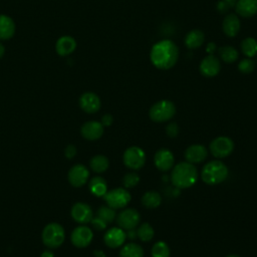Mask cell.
Returning <instances> with one entry per match:
<instances>
[{
	"instance_id": "d6986e66",
	"label": "cell",
	"mask_w": 257,
	"mask_h": 257,
	"mask_svg": "<svg viewBox=\"0 0 257 257\" xmlns=\"http://www.w3.org/2000/svg\"><path fill=\"white\" fill-rule=\"evenodd\" d=\"M235 10L238 15L250 18L257 14V0H238Z\"/></svg>"
},
{
	"instance_id": "f35d334b",
	"label": "cell",
	"mask_w": 257,
	"mask_h": 257,
	"mask_svg": "<svg viewBox=\"0 0 257 257\" xmlns=\"http://www.w3.org/2000/svg\"><path fill=\"white\" fill-rule=\"evenodd\" d=\"M112 116L110 114H104L101 118V124L103 126H109L112 123Z\"/></svg>"
},
{
	"instance_id": "ffe728a7",
	"label": "cell",
	"mask_w": 257,
	"mask_h": 257,
	"mask_svg": "<svg viewBox=\"0 0 257 257\" xmlns=\"http://www.w3.org/2000/svg\"><path fill=\"white\" fill-rule=\"evenodd\" d=\"M223 32L228 37H235L240 30V20L236 14H228L225 16L222 23Z\"/></svg>"
},
{
	"instance_id": "6da1fadb",
	"label": "cell",
	"mask_w": 257,
	"mask_h": 257,
	"mask_svg": "<svg viewBox=\"0 0 257 257\" xmlns=\"http://www.w3.org/2000/svg\"><path fill=\"white\" fill-rule=\"evenodd\" d=\"M150 58L157 68L162 70L170 69L178 61L179 48L172 40H161L152 47Z\"/></svg>"
},
{
	"instance_id": "ac0fdd59",
	"label": "cell",
	"mask_w": 257,
	"mask_h": 257,
	"mask_svg": "<svg viewBox=\"0 0 257 257\" xmlns=\"http://www.w3.org/2000/svg\"><path fill=\"white\" fill-rule=\"evenodd\" d=\"M208 156L207 149L202 145H192L187 148L185 152V158L187 162L191 164H198L203 162Z\"/></svg>"
},
{
	"instance_id": "ba28073f",
	"label": "cell",
	"mask_w": 257,
	"mask_h": 257,
	"mask_svg": "<svg viewBox=\"0 0 257 257\" xmlns=\"http://www.w3.org/2000/svg\"><path fill=\"white\" fill-rule=\"evenodd\" d=\"M234 149L233 141L228 137H218L210 144V151L217 159L228 157Z\"/></svg>"
},
{
	"instance_id": "2e32d148",
	"label": "cell",
	"mask_w": 257,
	"mask_h": 257,
	"mask_svg": "<svg viewBox=\"0 0 257 257\" xmlns=\"http://www.w3.org/2000/svg\"><path fill=\"white\" fill-rule=\"evenodd\" d=\"M126 236L125 232L121 228H110L108 229L103 237V241L109 248H117L124 243Z\"/></svg>"
},
{
	"instance_id": "ab89813d",
	"label": "cell",
	"mask_w": 257,
	"mask_h": 257,
	"mask_svg": "<svg viewBox=\"0 0 257 257\" xmlns=\"http://www.w3.org/2000/svg\"><path fill=\"white\" fill-rule=\"evenodd\" d=\"M125 236H126L128 239H131V240H133V239H136V238L138 237V234H137V229H136V228H134V229H128V230H126Z\"/></svg>"
},
{
	"instance_id": "cb8c5ba5",
	"label": "cell",
	"mask_w": 257,
	"mask_h": 257,
	"mask_svg": "<svg viewBox=\"0 0 257 257\" xmlns=\"http://www.w3.org/2000/svg\"><path fill=\"white\" fill-rule=\"evenodd\" d=\"M89 190L96 197H103L107 192V185L103 178L94 177L89 182Z\"/></svg>"
},
{
	"instance_id": "4316f807",
	"label": "cell",
	"mask_w": 257,
	"mask_h": 257,
	"mask_svg": "<svg viewBox=\"0 0 257 257\" xmlns=\"http://www.w3.org/2000/svg\"><path fill=\"white\" fill-rule=\"evenodd\" d=\"M89 166H90V168L93 172L103 173L107 170V168L109 166V162H108V159L105 156L96 155L90 160Z\"/></svg>"
},
{
	"instance_id": "4dcf8cb0",
	"label": "cell",
	"mask_w": 257,
	"mask_h": 257,
	"mask_svg": "<svg viewBox=\"0 0 257 257\" xmlns=\"http://www.w3.org/2000/svg\"><path fill=\"white\" fill-rule=\"evenodd\" d=\"M152 257H170V248L164 241L156 242L152 247Z\"/></svg>"
},
{
	"instance_id": "4fadbf2b",
	"label": "cell",
	"mask_w": 257,
	"mask_h": 257,
	"mask_svg": "<svg viewBox=\"0 0 257 257\" xmlns=\"http://www.w3.org/2000/svg\"><path fill=\"white\" fill-rule=\"evenodd\" d=\"M221 69L220 60L213 54H209L200 63V72L206 77L216 76Z\"/></svg>"
},
{
	"instance_id": "52a82bcc",
	"label": "cell",
	"mask_w": 257,
	"mask_h": 257,
	"mask_svg": "<svg viewBox=\"0 0 257 257\" xmlns=\"http://www.w3.org/2000/svg\"><path fill=\"white\" fill-rule=\"evenodd\" d=\"M123 163L132 170H139L146 163V154L139 147H130L123 153Z\"/></svg>"
},
{
	"instance_id": "d6a6232c",
	"label": "cell",
	"mask_w": 257,
	"mask_h": 257,
	"mask_svg": "<svg viewBox=\"0 0 257 257\" xmlns=\"http://www.w3.org/2000/svg\"><path fill=\"white\" fill-rule=\"evenodd\" d=\"M139 182H140V176H139V174H137L135 172L125 174L122 179V184L125 189L136 187L139 184Z\"/></svg>"
},
{
	"instance_id": "8d00e7d4",
	"label": "cell",
	"mask_w": 257,
	"mask_h": 257,
	"mask_svg": "<svg viewBox=\"0 0 257 257\" xmlns=\"http://www.w3.org/2000/svg\"><path fill=\"white\" fill-rule=\"evenodd\" d=\"M64 154L67 159H72L76 155V148L73 145H68L64 151Z\"/></svg>"
},
{
	"instance_id": "5bb4252c",
	"label": "cell",
	"mask_w": 257,
	"mask_h": 257,
	"mask_svg": "<svg viewBox=\"0 0 257 257\" xmlns=\"http://www.w3.org/2000/svg\"><path fill=\"white\" fill-rule=\"evenodd\" d=\"M174 155L168 149H160L154 157L155 166L162 172H167L173 168L174 165Z\"/></svg>"
},
{
	"instance_id": "30bf717a",
	"label": "cell",
	"mask_w": 257,
	"mask_h": 257,
	"mask_svg": "<svg viewBox=\"0 0 257 257\" xmlns=\"http://www.w3.org/2000/svg\"><path fill=\"white\" fill-rule=\"evenodd\" d=\"M92 238H93V233L91 229H89L86 226L76 227L70 235V240L72 244L77 248L87 247L92 241Z\"/></svg>"
},
{
	"instance_id": "7a4b0ae2",
	"label": "cell",
	"mask_w": 257,
	"mask_h": 257,
	"mask_svg": "<svg viewBox=\"0 0 257 257\" xmlns=\"http://www.w3.org/2000/svg\"><path fill=\"white\" fill-rule=\"evenodd\" d=\"M198 179V171L194 164L182 162L173 168L171 181L177 189H187L192 187Z\"/></svg>"
},
{
	"instance_id": "f1b7e54d",
	"label": "cell",
	"mask_w": 257,
	"mask_h": 257,
	"mask_svg": "<svg viewBox=\"0 0 257 257\" xmlns=\"http://www.w3.org/2000/svg\"><path fill=\"white\" fill-rule=\"evenodd\" d=\"M241 50L247 57H253L257 54V41L255 38L247 37L241 41Z\"/></svg>"
},
{
	"instance_id": "484cf974",
	"label": "cell",
	"mask_w": 257,
	"mask_h": 257,
	"mask_svg": "<svg viewBox=\"0 0 257 257\" xmlns=\"http://www.w3.org/2000/svg\"><path fill=\"white\" fill-rule=\"evenodd\" d=\"M220 58L226 63H233L238 58V51L231 45H225L218 49Z\"/></svg>"
},
{
	"instance_id": "8fae6325",
	"label": "cell",
	"mask_w": 257,
	"mask_h": 257,
	"mask_svg": "<svg viewBox=\"0 0 257 257\" xmlns=\"http://www.w3.org/2000/svg\"><path fill=\"white\" fill-rule=\"evenodd\" d=\"M89 177V172L87 168L81 164L74 165L70 168L68 172V181L71 186L78 188L83 186Z\"/></svg>"
},
{
	"instance_id": "3957f363",
	"label": "cell",
	"mask_w": 257,
	"mask_h": 257,
	"mask_svg": "<svg viewBox=\"0 0 257 257\" xmlns=\"http://www.w3.org/2000/svg\"><path fill=\"white\" fill-rule=\"evenodd\" d=\"M202 180L208 185H217L224 182L228 177L227 166L218 160L207 163L201 173Z\"/></svg>"
},
{
	"instance_id": "e575fe53",
	"label": "cell",
	"mask_w": 257,
	"mask_h": 257,
	"mask_svg": "<svg viewBox=\"0 0 257 257\" xmlns=\"http://www.w3.org/2000/svg\"><path fill=\"white\" fill-rule=\"evenodd\" d=\"M166 133L170 138L177 137L179 134V125L177 124V122H170L166 126Z\"/></svg>"
},
{
	"instance_id": "7bdbcfd3",
	"label": "cell",
	"mask_w": 257,
	"mask_h": 257,
	"mask_svg": "<svg viewBox=\"0 0 257 257\" xmlns=\"http://www.w3.org/2000/svg\"><path fill=\"white\" fill-rule=\"evenodd\" d=\"M40 257H54V254L51 251H44Z\"/></svg>"
},
{
	"instance_id": "83f0119b",
	"label": "cell",
	"mask_w": 257,
	"mask_h": 257,
	"mask_svg": "<svg viewBox=\"0 0 257 257\" xmlns=\"http://www.w3.org/2000/svg\"><path fill=\"white\" fill-rule=\"evenodd\" d=\"M119 257H144V249L139 244L128 243L121 248Z\"/></svg>"
},
{
	"instance_id": "9c48e42d",
	"label": "cell",
	"mask_w": 257,
	"mask_h": 257,
	"mask_svg": "<svg viewBox=\"0 0 257 257\" xmlns=\"http://www.w3.org/2000/svg\"><path fill=\"white\" fill-rule=\"evenodd\" d=\"M141 220V216L136 209L128 208L122 210L116 217V222L119 228L128 230L136 228Z\"/></svg>"
},
{
	"instance_id": "7402d4cb",
	"label": "cell",
	"mask_w": 257,
	"mask_h": 257,
	"mask_svg": "<svg viewBox=\"0 0 257 257\" xmlns=\"http://www.w3.org/2000/svg\"><path fill=\"white\" fill-rule=\"evenodd\" d=\"M15 32L14 21L7 15L0 14V40L11 38Z\"/></svg>"
},
{
	"instance_id": "ee69618b",
	"label": "cell",
	"mask_w": 257,
	"mask_h": 257,
	"mask_svg": "<svg viewBox=\"0 0 257 257\" xmlns=\"http://www.w3.org/2000/svg\"><path fill=\"white\" fill-rule=\"evenodd\" d=\"M4 53H5V48H4L3 44H2V43H0V59L3 57Z\"/></svg>"
},
{
	"instance_id": "5b68a950",
	"label": "cell",
	"mask_w": 257,
	"mask_h": 257,
	"mask_svg": "<svg viewBox=\"0 0 257 257\" xmlns=\"http://www.w3.org/2000/svg\"><path fill=\"white\" fill-rule=\"evenodd\" d=\"M176 113L175 104L168 99H162L152 105L149 115L156 122H163L171 119Z\"/></svg>"
},
{
	"instance_id": "7c38bea8",
	"label": "cell",
	"mask_w": 257,
	"mask_h": 257,
	"mask_svg": "<svg viewBox=\"0 0 257 257\" xmlns=\"http://www.w3.org/2000/svg\"><path fill=\"white\" fill-rule=\"evenodd\" d=\"M72 219L79 224H86L92 219V210L89 205L82 202L75 203L70 211Z\"/></svg>"
},
{
	"instance_id": "b9f144b4",
	"label": "cell",
	"mask_w": 257,
	"mask_h": 257,
	"mask_svg": "<svg viewBox=\"0 0 257 257\" xmlns=\"http://www.w3.org/2000/svg\"><path fill=\"white\" fill-rule=\"evenodd\" d=\"M222 1H224L230 8H232V7H235L238 0H222Z\"/></svg>"
},
{
	"instance_id": "e0dca14e",
	"label": "cell",
	"mask_w": 257,
	"mask_h": 257,
	"mask_svg": "<svg viewBox=\"0 0 257 257\" xmlns=\"http://www.w3.org/2000/svg\"><path fill=\"white\" fill-rule=\"evenodd\" d=\"M81 136L88 141L98 140L103 134V125L99 121L90 120L82 124L80 128Z\"/></svg>"
},
{
	"instance_id": "277c9868",
	"label": "cell",
	"mask_w": 257,
	"mask_h": 257,
	"mask_svg": "<svg viewBox=\"0 0 257 257\" xmlns=\"http://www.w3.org/2000/svg\"><path fill=\"white\" fill-rule=\"evenodd\" d=\"M42 242L48 248H57L64 242L65 232L58 223L47 224L42 231Z\"/></svg>"
},
{
	"instance_id": "8992f818",
	"label": "cell",
	"mask_w": 257,
	"mask_h": 257,
	"mask_svg": "<svg viewBox=\"0 0 257 257\" xmlns=\"http://www.w3.org/2000/svg\"><path fill=\"white\" fill-rule=\"evenodd\" d=\"M107 206L112 209H120L125 207L131 201V194L124 188H115L107 191L103 196Z\"/></svg>"
},
{
	"instance_id": "d590c367",
	"label": "cell",
	"mask_w": 257,
	"mask_h": 257,
	"mask_svg": "<svg viewBox=\"0 0 257 257\" xmlns=\"http://www.w3.org/2000/svg\"><path fill=\"white\" fill-rule=\"evenodd\" d=\"M90 222H91L93 228L96 229V230H103V229L106 228V225H107L106 222H104L102 219H100L97 216L95 218H92Z\"/></svg>"
},
{
	"instance_id": "1f68e13d",
	"label": "cell",
	"mask_w": 257,
	"mask_h": 257,
	"mask_svg": "<svg viewBox=\"0 0 257 257\" xmlns=\"http://www.w3.org/2000/svg\"><path fill=\"white\" fill-rule=\"evenodd\" d=\"M97 217H99L100 219H102L104 222H106L108 224V223H111L115 219L116 215H115L114 209H112L111 207L102 206L97 210Z\"/></svg>"
},
{
	"instance_id": "d4e9b609",
	"label": "cell",
	"mask_w": 257,
	"mask_h": 257,
	"mask_svg": "<svg viewBox=\"0 0 257 257\" xmlns=\"http://www.w3.org/2000/svg\"><path fill=\"white\" fill-rule=\"evenodd\" d=\"M162 203V196L155 191H149L142 197V204L149 209H155Z\"/></svg>"
},
{
	"instance_id": "836d02e7",
	"label": "cell",
	"mask_w": 257,
	"mask_h": 257,
	"mask_svg": "<svg viewBox=\"0 0 257 257\" xmlns=\"http://www.w3.org/2000/svg\"><path fill=\"white\" fill-rule=\"evenodd\" d=\"M255 68V62L252 58L250 57H247V58H244L242 59L239 64H238V69L240 72L242 73H245V74H248V73H251L253 72Z\"/></svg>"
},
{
	"instance_id": "f6af8a7d",
	"label": "cell",
	"mask_w": 257,
	"mask_h": 257,
	"mask_svg": "<svg viewBox=\"0 0 257 257\" xmlns=\"http://www.w3.org/2000/svg\"><path fill=\"white\" fill-rule=\"evenodd\" d=\"M94 254H95L96 257H105L104 254H103V252H101V251H95Z\"/></svg>"
},
{
	"instance_id": "44dd1931",
	"label": "cell",
	"mask_w": 257,
	"mask_h": 257,
	"mask_svg": "<svg viewBox=\"0 0 257 257\" xmlns=\"http://www.w3.org/2000/svg\"><path fill=\"white\" fill-rule=\"evenodd\" d=\"M76 48V42L71 36H61L55 44L56 52L61 56L69 55Z\"/></svg>"
},
{
	"instance_id": "9a60e30c",
	"label": "cell",
	"mask_w": 257,
	"mask_h": 257,
	"mask_svg": "<svg viewBox=\"0 0 257 257\" xmlns=\"http://www.w3.org/2000/svg\"><path fill=\"white\" fill-rule=\"evenodd\" d=\"M79 105L87 113H94L100 108V99L94 92H84L79 98Z\"/></svg>"
},
{
	"instance_id": "60d3db41",
	"label": "cell",
	"mask_w": 257,
	"mask_h": 257,
	"mask_svg": "<svg viewBox=\"0 0 257 257\" xmlns=\"http://www.w3.org/2000/svg\"><path fill=\"white\" fill-rule=\"evenodd\" d=\"M216 44L214 43V42H210V43H208V45H207V49H206V51L209 53V54H213L214 53V51L216 50Z\"/></svg>"
},
{
	"instance_id": "74e56055",
	"label": "cell",
	"mask_w": 257,
	"mask_h": 257,
	"mask_svg": "<svg viewBox=\"0 0 257 257\" xmlns=\"http://www.w3.org/2000/svg\"><path fill=\"white\" fill-rule=\"evenodd\" d=\"M229 9H230V7L224 1H222V0L218 1V3H217V10L220 13H226Z\"/></svg>"
},
{
	"instance_id": "603a6c76",
	"label": "cell",
	"mask_w": 257,
	"mask_h": 257,
	"mask_svg": "<svg viewBox=\"0 0 257 257\" xmlns=\"http://www.w3.org/2000/svg\"><path fill=\"white\" fill-rule=\"evenodd\" d=\"M205 40V35L203 31L199 29H193L187 33L185 37V45L190 49H196L202 46Z\"/></svg>"
},
{
	"instance_id": "f546056e",
	"label": "cell",
	"mask_w": 257,
	"mask_h": 257,
	"mask_svg": "<svg viewBox=\"0 0 257 257\" xmlns=\"http://www.w3.org/2000/svg\"><path fill=\"white\" fill-rule=\"evenodd\" d=\"M138 238L142 240L143 242L151 241L155 235L154 228L149 223H143L141 224L137 229Z\"/></svg>"
},
{
	"instance_id": "bcb514c9",
	"label": "cell",
	"mask_w": 257,
	"mask_h": 257,
	"mask_svg": "<svg viewBox=\"0 0 257 257\" xmlns=\"http://www.w3.org/2000/svg\"><path fill=\"white\" fill-rule=\"evenodd\" d=\"M226 257H240V256H238V255H228Z\"/></svg>"
}]
</instances>
